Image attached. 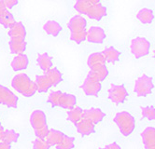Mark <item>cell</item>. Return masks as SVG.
Wrapping results in <instances>:
<instances>
[{
	"label": "cell",
	"instance_id": "obj_13",
	"mask_svg": "<svg viewBox=\"0 0 155 149\" xmlns=\"http://www.w3.org/2000/svg\"><path fill=\"white\" fill-rule=\"evenodd\" d=\"M105 117L106 114L99 108H91V109L84 110L83 112V118L90 120L94 125L100 123Z\"/></svg>",
	"mask_w": 155,
	"mask_h": 149
},
{
	"label": "cell",
	"instance_id": "obj_22",
	"mask_svg": "<svg viewBox=\"0 0 155 149\" xmlns=\"http://www.w3.org/2000/svg\"><path fill=\"white\" fill-rule=\"evenodd\" d=\"M43 30L51 37H57L62 31V26L56 21H48L43 25Z\"/></svg>",
	"mask_w": 155,
	"mask_h": 149
},
{
	"label": "cell",
	"instance_id": "obj_36",
	"mask_svg": "<svg viewBox=\"0 0 155 149\" xmlns=\"http://www.w3.org/2000/svg\"><path fill=\"white\" fill-rule=\"evenodd\" d=\"M0 149H12V145L1 141L0 142Z\"/></svg>",
	"mask_w": 155,
	"mask_h": 149
},
{
	"label": "cell",
	"instance_id": "obj_23",
	"mask_svg": "<svg viewBox=\"0 0 155 149\" xmlns=\"http://www.w3.org/2000/svg\"><path fill=\"white\" fill-rule=\"evenodd\" d=\"M35 84L37 87V91H38L40 93L47 92V91L50 89V88L51 87L49 79L47 78V76L45 75L37 76L36 80H35Z\"/></svg>",
	"mask_w": 155,
	"mask_h": 149
},
{
	"label": "cell",
	"instance_id": "obj_6",
	"mask_svg": "<svg viewBox=\"0 0 155 149\" xmlns=\"http://www.w3.org/2000/svg\"><path fill=\"white\" fill-rule=\"evenodd\" d=\"M114 122L117 124L120 133L124 136H129L134 131L136 127V121L134 117L126 111H121L116 114Z\"/></svg>",
	"mask_w": 155,
	"mask_h": 149
},
{
	"label": "cell",
	"instance_id": "obj_9",
	"mask_svg": "<svg viewBox=\"0 0 155 149\" xmlns=\"http://www.w3.org/2000/svg\"><path fill=\"white\" fill-rule=\"evenodd\" d=\"M108 91V99L116 105L123 104L127 98L128 92L124 85H111Z\"/></svg>",
	"mask_w": 155,
	"mask_h": 149
},
{
	"label": "cell",
	"instance_id": "obj_11",
	"mask_svg": "<svg viewBox=\"0 0 155 149\" xmlns=\"http://www.w3.org/2000/svg\"><path fill=\"white\" fill-rule=\"evenodd\" d=\"M81 89L83 90V92L87 96H93L96 97L98 96L99 92L102 89L101 82L97 81V80L94 79L93 77L87 76L85 80L83 81V84L81 85Z\"/></svg>",
	"mask_w": 155,
	"mask_h": 149
},
{
	"label": "cell",
	"instance_id": "obj_40",
	"mask_svg": "<svg viewBox=\"0 0 155 149\" xmlns=\"http://www.w3.org/2000/svg\"><path fill=\"white\" fill-rule=\"evenodd\" d=\"M154 58H155V50H154Z\"/></svg>",
	"mask_w": 155,
	"mask_h": 149
},
{
	"label": "cell",
	"instance_id": "obj_18",
	"mask_svg": "<svg viewBox=\"0 0 155 149\" xmlns=\"http://www.w3.org/2000/svg\"><path fill=\"white\" fill-rule=\"evenodd\" d=\"M28 64H29V59L27 55L25 53L16 55L12 62V67L14 71L25 70L28 67Z\"/></svg>",
	"mask_w": 155,
	"mask_h": 149
},
{
	"label": "cell",
	"instance_id": "obj_15",
	"mask_svg": "<svg viewBox=\"0 0 155 149\" xmlns=\"http://www.w3.org/2000/svg\"><path fill=\"white\" fill-rule=\"evenodd\" d=\"M8 36L10 39H25L26 29L25 26L21 21H16L15 24L9 28Z\"/></svg>",
	"mask_w": 155,
	"mask_h": 149
},
{
	"label": "cell",
	"instance_id": "obj_25",
	"mask_svg": "<svg viewBox=\"0 0 155 149\" xmlns=\"http://www.w3.org/2000/svg\"><path fill=\"white\" fill-rule=\"evenodd\" d=\"M102 54L104 56L106 62L110 63H114L118 62L120 56V52L113 47L107 48L106 50L102 51Z\"/></svg>",
	"mask_w": 155,
	"mask_h": 149
},
{
	"label": "cell",
	"instance_id": "obj_30",
	"mask_svg": "<svg viewBox=\"0 0 155 149\" xmlns=\"http://www.w3.org/2000/svg\"><path fill=\"white\" fill-rule=\"evenodd\" d=\"M16 22L13 15L9 12L8 10H7L5 13H3L1 16H0V24H1L5 28L9 29Z\"/></svg>",
	"mask_w": 155,
	"mask_h": 149
},
{
	"label": "cell",
	"instance_id": "obj_12",
	"mask_svg": "<svg viewBox=\"0 0 155 149\" xmlns=\"http://www.w3.org/2000/svg\"><path fill=\"white\" fill-rule=\"evenodd\" d=\"M106 39V33L103 28L98 26H92L87 31L86 40L94 44H102Z\"/></svg>",
	"mask_w": 155,
	"mask_h": 149
},
{
	"label": "cell",
	"instance_id": "obj_34",
	"mask_svg": "<svg viewBox=\"0 0 155 149\" xmlns=\"http://www.w3.org/2000/svg\"><path fill=\"white\" fill-rule=\"evenodd\" d=\"M4 6L6 7V8L8 9H12L13 7H15L18 4V0H0Z\"/></svg>",
	"mask_w": 155,
	"mask_h": 149
},
{
	"label": "cell",
	"instance_id": "obj_2",
	"mask_svg": "<svg viewBox=\"0 0 155 149\" xmlns=\"http://www.w3.org/2000/svg\"><path fill=\"white\" fill-rule=\"evenodd\" d=\"M86 26L87 21L81 15L72 17L68 24V27L70 30V39L77 44H81L86 40Z\"/></svg>",
	"mask_w": 155,
	"mask_h": 149
},
{
	"label": "cell",
	"instance_id": "obj_29",
	"mask_svg": "<svg viewBox=\"0 0 155 149\" xmlns=\"http://www.w3.org/2000/svg\"><path fill=\"white\" fill-rule=\"evenodd\" d=\"M19 133L16 132L14 130H6L3 132L2 136V142L7 143L8 144H12L13 143H16L19 139Z\"/></svg>",
	"mask_w": 155,
	"mask_h": 149
},
{
	"label": "cell",
	"instance_id": "obj_16",
	"mask_svg": "<svg viewBox=\"0 0 155 149\" xmlns=\"http://www.w3.org/2000/svg\"><path fill=\"white\" fill-rule=\"evenodd\" d=\"M88 76L99 82H102L108 76V69L107 68L106 64L96 65L90 68V72L88 73Z\"/></svg>",
	"mask_w": 155,
	"mask_h": 149
},
{
	"label": "cell",
	"instance_id": "obj_33",
	"mask_svg": "<svg viewBox=\"0 0 155 149\" xmlns=\"http://www.w3.org/2000/svg\"><path fill=\"white\" fill-rule=\"evenodd\" d=\"M50 144L45 139L37 138L33 142V149H50Z\"/></svg>",
	"mask_w": 155,
	"mask_h": 149
},
{
	"label": "cell",
	"instance_id": "obj_5",
	"mask_svg": "<svg viewBox=\"0 0 155 149\" xmlns=\"http://www.w3.org/2000/svg\"><path fill=\"white\" fill-rule=\"evenodd\" d=\"M30 123L32 128L34 129L37 138L45 139L49 131L46 114L42 110L33 111L30 116Z\"/></svg>",
	"mask_w": 155,
	"mask_h": 149
},
{
	"label": "cell",
	"instance_id": "obj_7",
	"mask_svg": "<svg viewBox=\"0 0 155 149\" xmlns=\"http://www.w3.org/2000/svg\"><path fill=\"white\" fill-rule=\"evenodd\" d=\"M131 52L137 59H140L150 53V43L145 37H137L131 41Z\"/></svg>",
	"mask_w": 155,
	"mask_h": 149
},
{
	"label": "cell",
	"instance_id": "obj_38",
	"mask_svg": "<svg viewBox=\"0 0 155 149\" xmlns=\"http://www.w3.org/2000/svg\"><path fill=\"white\" fill-rule=\"evenodd\" d=\"M4 128H3V126L1 124V121H0V141L2 140V136H3V132H4Z\"/></svg>",
	"mask_w": 155,
	"mask_h": 149
},
{
	"label": "cell",
	"instance_id": "obj_10",
	"mask_svg": "<svg viewBox=\"0 0 155 149\" xmlns=\"http://www.w3.org/2000/svg\"><path fill=\"white\" fill-rule=\"evenodd\" d=\"M0 105L9 108H16L18 105V97L8 88L0 85Z\"/></svg>",
	"mask_w": 155,
	"mask_h": 149
},
{
	"label": "cell",
	"instance_id": "obj_31",
	"mask_svg": "<svg viewBox=\"0 0 155 149\" xmlns=\"http://www.w3.org/2000/svg\"><path fill=\"white\" fill-rule=\"evenodd\" d=\"M75 146V138L64 135V139L56 145V149H73Z\"/></svg>",
	"mask_w": 155,
	"mask_h": 149
},
{
	"label": "cell",
	"instance_id": "obj_32",
	"mask_svg": "<svg viewBox=\"0 0 155 149\" xmlns=\"http://www.w3.org/2000/svg\"><path fill=\"white\" fill-rule=\"evenodd\" d=\"M142 117L149 120H155V107L154 106H145L141 107Z\"/></svg>",
	"mask_w": 155,
	"mask_h": 149
},
{
	"label": "cell",
	"instance_id": "obj_39",
	"mask_svg": "<svg viewBox=\"0 0 155 149\" xmlns=\"http://www.w3.org/2000/svg\"><path fill=\"white\" fill-rule=\"evenodd\" d=\"M86 1L91 3V4H99L100 3V0H86Z\"/></svg>",
	"mask_w": 155,
	"mask_h": 149
},
{
	"label": "cell",
	"instance_id": "obj_28",
	"mask_svg": "<svg viewBox=\"0 0 155 149\" xmlns=\"http://www.w3.org/2000/svg\"><path fill=\"white\" fill-rule=\"evenodd\" d=\"M83 112L81 107L79 106H75L72 109H70L68 113V118L69 121H71L74 124H77L80 120L83 118Z\"/></svg>",
	"mask_w": 155,
	"mask_h": 149
},
{
	"label": "cell",
	"instance_id": "obj_14",
	"mask_svg": "<svg viewBox=\"0 0 155 149\" xmlns=\"http://www.w3.org/2000/svg\"><path fill=\"white\" fill-rule=\"evenodd\" d=\"M145 149H155V128L148 127L141 133Z\"/></svg>",
	"mask_w": 155,
	"mask_h": 149
},
{
	"label": "cell",
	"instance_id": "obj_17",
	"mask_svg": "<svg viewBox=\"0 0 155 149\" xmlns=\"http://www.w3.org/2000/svg\"><path fill=\"white\" fill-rule=\"evenodd\" d=\"M75 125H76L77 131L83 136L91 135L95 131V125L86 118H82Z\"/></svg>",
	"mask_w": 155,
	"mask_h": 149
},
{
	"label": "cell",
	"instance_id": "obj_21",
	"mask_svg": "<svg viewBox=\"0 0 155 149\" xmlns=\"http://www.w3.org/2000/svg\"><path fill=\"white\" fill-rule=\"evenodd\" d=\"M45 75L47 76V78L49 79V81L51 85V87H55L58 84H60L63 80V75L62 73L55 67H51L50 70H48L47 72H45Z\"/></svg>",
	"mask_w": 155,
	"mask_h": 149
},
{
	"label": "cell",
	"instance_id": "obj_3",
	"mask_svg": "<svg viewBox=\"0 0 155 149\" xmlns=\"http://www.w3.org/2000/svg\"><path fill=\"white\" fill-rule=\"evenodd\" d=\"M12 88L25 97H32L37 92V87L34 81L24 73L16 75L12 80Z\"/></svg>",
	"mask_w": 155,
	"mask_h": 149
},
{
	"label": "cell",
	"instance_id": "obj_27",
	"mask_svg": "<svg viewBox=\"0 0 155 149\" xmlns=\"http://www.w3.org/2000/svg\"><path fill=\"white\" fill-rule=\"evenodd\" d=\"M87 64L90 68L96 66V65H101V64H106V60L102 52H94L92 53L87 60Z\"/></svg>",
	"mask_w": 155,
	"mask_h": 149
},
{
	"label": "cell",
	"instance_id": "obj_35",
	"mask_svg": "<svg viewBox=\"0 0 155 149\" xmlns=\"http://www.w3.org/2000/svg\"><path fill=\"white\" fill-rule=\"evenodd\" d=\"M100 149H121V148L118 144L113 143V144H108V145H107V146H105L103 148H100Z\"/></svg>",
	"mask_w": 155,
	"mask_h": 149
},
{
	"label": "cell",
	"instance_id": "obj_24",
	"mask_svg": "<svg viewBox=\"0 0 155 149\" xmlns=\"http://www.w3.org/2000/svg\"><path fill=\"white\" fill-rule=\"evenodd\" d=\"M38 64L40 67V69L44 72H47L52 67V58L48 53L39 54L37 59Z\"/></svg>",
	"mask_w": 155,
	"mask_h": 149
},
{
	"label": "cell",
	"instance_id": "obj_1",
	"mask_svg": "<svg viewBox=\"0 0 155 149\" xmlns=\"http://www.w3.org/2000/svg\"><path fill=\"white\" fill-rule=\"evenodd\" d=\"M74 8L80 14L87 15L90 19L95 21H100L107 15V8L101 3L91 4L86 0H77Z\"/></svg>",
	"mask_w": 155,
	"mask_h": 149
},
{
	"label": "cell",
	"instance_id": "obj_8",
	"mask_svg": "<svg viewBox=\"0 0 155 149\" xmlns=\"http://www.w3.org/2000/svg\"><path fill=\"white\" fill-rule=\"evenodd\" d=\"M154 88L152 78L147 75H142L139 76L135 83V92L139 97H146L151 93V90Z\"/></svg>",
	"mask_w": 155,
	"mask_h": 149
},
{
	"label": "cell",
	"instance_id": "obj_4",
	"mask_svg": "<svg viewBox=\"0 0 155 149\" xmlns=\"http://www.w3.org/2000/svg\"><path fill=\"white\" fill-rule=\"evenodd\" d=\"M48 102L52 106L61 107L64 109L70 110L77 105V98L75 95L65 93L60 90L51 91L48 97Z\"/></svg>",
	"mask_w": 155,
	"mask_h": 149
},
{
	"label": "cell",
	"instance_id": "obj_19",
	"mask_svg": "<svg viewBox=\"0 0 155 149\" xmlns=\"http://www.w3.org/2000/svg\"><path fill=\"white\" fill-rule=\"evenodd\" d=\"M64 135L65 134H64L60 131L54 130V129H51V130H49V131L47 133V136H46L45 140L50 144V146H56L64 139Z\"/></svg>",
	"mask_w": 155,
	"mask_h": 149
},
{
	"label": "cell",
	"instance_id": "obj_26",
	"mask_svg": "<svg viewBox=\"0 0 155 149\" xmlns=\"http://www.w3.org/2000/svg\"><path fill=\"white\" fill-rule=\"evenodd\" d=\"M137 18L140 22H142V24H149L150 22H152V21L154 19V13L151 9L145 8H142L138 11L137 14Z\"/></svg>",
	"mask_w": 155,
	"mask_h": 149
},
{
	"label": "cell",
	"instance_id": "obj_37",
	"mask_svg": "<svg viewBox=\"0 0 155 149\" xmlns=\"http://www.w3.org/2000/svg\"><path fill=\"white\" fill-rule=\"evenodd\" d=\"M7 10H8V9L6 8V7L4 6V4H3L1 1H0V16H1L3 13H5Z\"/></svg>",
	"mask_w": 155,
	"mask_h": 149
},
{
	"label": "cell",
	"instance_id": "obj_20",
	"mask_svg": "<svg viewBox=\"0 0 155 149\" xmlns=\"http://www.w3.org/2000/svg\"><path fill=\"white\" fill-rule=\"evenodd\" d=\"M9 50L12 54L19 55L24 53L26 50V42L23 39H10L9 40Z\"/></svg>",
	"mask_w": 155,
	"mask_h": 149
}]
</instances>
